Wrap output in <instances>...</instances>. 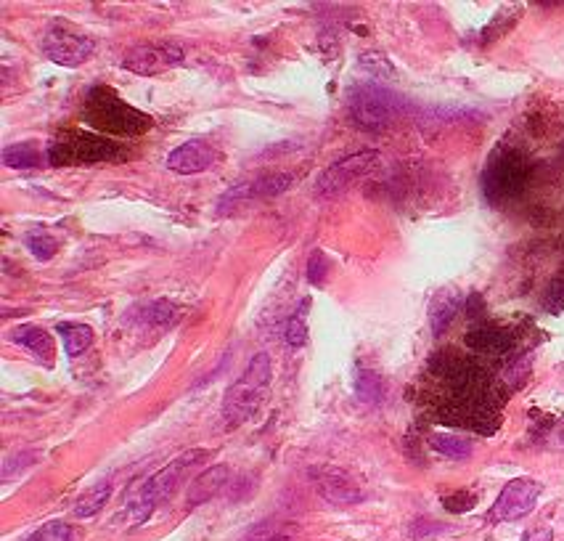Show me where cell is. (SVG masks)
Returning a JSON list of instances; mask_svg holds the SVG:
<instances>
[{"label": "cell", "instance_id": "cell-1", "mask_svg": "<svg viewBox=\"0 0 564 541\" xmlns=\"http://www.w3.org/2000/svg\"><path fill=\"white\" fill-rule=\"evenodd\" d=\"M427 380L437 420L482 435L496 433L504 393L485 366L456 351H440L429 361Z\"/></svg>", "mask_w": 564, "mask_h": 541}, {"label": "cell", "instance_id": "cell-2", "mask_svg": "<svg viewBox=\"0 0 564 541\" xmlns=\"http://www.w3.org/2000/svg\"><path fill=\"white\" fill-rule=\"evenodd\" d=\"M83 117L88 125L112 136H141L151 128V117L125 104L112 88H93L85 99Z\"/></svg>", "mask_w": 564, "mask_h": 541}, {"label": "cell", "instance_id": "cell-3", "mask_svg": "<svg viewBox=\"0 0 564 541\" xmlns=\"http://www.w3.org/2000/svg\"><path fill=\"white\" fill-rule=\"evenodd\" d=\"M271 385V356L268 353H257L255 359L249 361L239 380L228 388L226 401H223V417H226L228 427H236L241 422H247L249 417H255L260 404L265 401Z\"/></svg>", "mask_w": 564, "mask_h": 541}, {"label": "cell", "instance_id": "cell-4", "mask_svg": "<svg viewBox=\"0 0 564 541\" xmlns=\"http://www.w3.org/2000/svg\"><path fill=\"white\" fill-rule=\"evenodd\" d=\"M530 178V162L517 149H498L482 173V191L493 205L519 197Z\"/></svg>", "mask_w": 564, "mask_h": 541}, {"label": "cell", "instance_id": "cell-5", "mask_svg": "<svg viewBox=\"0 0 564 541\" xmlns=\"http://www.w3.org/2000/svg\"><path fill=\"white\" fill-rule=\"evenodd\" d=\"M406 112V101L382 85H361L350 93V117L363 130H384Z\"/></svg>", "mask_w": 564, "mask_h": 541}, {"label": "cell", "instance_id": "cell-6", "mask_svg": "<svg viewBox=\"0 0 564 541\" xmlns=\"http://www.w3.org/2000/svg\"><path fill=\"white\" fill-rule=\"evenodd\" d=\"M117 157H122V149L114 141L80 130H64L48 149V160L53 165H96V162H112Z\"/></svg>", "mask_w": 564, "mask_h": 541}, {"label": "cell", "instance_id": "cell-7", "mask_svg": "<svg viewBox=\"0 0 564 541\" xmlns=\"http://www.w3.org/2000/svg\"><path fill=\"white\" fill-rule=\"evenodd\" d=\"M204 457H210V451H204V449L186 451L183 457H178L175 462H170L165 470H159L154 478H149L146 486H143L141 491L133 496V499H130V512H133V520H136V523H143V520L149 518L151 512H154V507H157L162 499H167V496L175 494V488H178V483H181V475L186 473L188 467L196 465V462H202Z\"/></svg>", "mask_w": 564, "mask_h": 541}, {"label": "cell", "instance_id": "cell-8", "mask_svg": "<svg viewBox=\"0 0 564 541\" xmlns=\"http://www.w3.org/2000/svg\"><path fill=\"white\" fill-rule=\"evenodd\" d=\"M543 486L533 478H517V481L506 483L504 491L498 494L493 510L488 512L490 523H512V520L525 518L535 510L538 496H541Z\"/></svg>", "mask_w": 564, "mask_h": 541}, {"label": "cell", "instance_id": "cell-9", "mask_svg": "<svg viewBox=\"0 0 564 541\" xmlns=\"http://www.w3.org/2000/svg\"><path fill=\"white\" fill-rule=\"evenodd\" d=\"M379 165V152H361L347 157V160L334 162L324 176L318 178V194L321 197H331V194H339L345 191L347 186H353L355 181H361L371 173V170Z\"/></svg>", "mask_w": 564, "mask_h": 541}, {"label": "cell", "instance_id": "cell-10", "mask_svg": "<svg viewBox=\"0 0 564 541\" xmlns=\"http://www.w3.org/2000/svg\"><path fill=\"white\" fill-rule=\"evenodd\" d=\"M93 40L69 30H48L43 38V54L61 67H80L93 56Z\"/></svg>", "mask_w": 564, "mask_h": 541}, {"label": "cell", "instance_id": "cell-11", "mask_svg": "<svg viewBox=\"0 0 564 541\" xmlns=\"http://www.w3.org/2000/svg\"><path fill=\"white\" fill-rule=\"evenodd\" d=\"M183 64V51L175 46H136L130 48L122 67L136 72V75H162L167 69Z\"/></svg>", "mask_w": 564, "mask_h": 541}, {"label": "cell", "instance_id": "cell-12", "mask_svg": "<svg viewBox=\"0 0 564 541\" xmlns=\"http://www.w3.org/2000/svg\"><path fill=\"white\" fill-rule=\"evenodd\" d=\"M218 149L202 138H194V141H186L181 144L175 152H170L167 157V168L181 173V176H194V173H204L210 170L215 162H218Z\"/></svg>", "mask_w": 564, "mask_h": 541}, {"label": "cell", "instance_id": "cell-13", "mask_svg": "<svg viewBox=\"0 0 564 541\" xmlns=\"http://www.w3.org/2000/svg\"><path fill=\"white\" fill-rule=\"evenodd\" d=\"M467 348L482 356H506L514 348V335L501 324L482 321L467 332Z\"/></svg>", "mask_w": 564, "mask_h": 541}, {"label": "cell", "instance_id": "cell-14", "mask_svg": "<svg viewBox=\"0 0 564 541\" xmlns=\"http://www.w3.org/2000/svg\"><path fill=\"white\" fill-rule=\"evenodd\" d=\"M289 183H292V176H289V173H268V176H260V178H255V181L239 183L236 189L226 191V194L220 197V213H223L226 205H231V202L276 197V194H281V191L289 189Z\"/></svg>", "mask_w": 564, "mask_h": 541}, {"label": "cell", "instance_id": "cell-15", "mask_svg": "<svg viewBox=\"0 0 564 541\" xmlns=\"http://www.w3.org/2000/svg\"><path fill=\"white\" fill-rule=\"evenodd\" d=\"M228 478H231V470L226 465H215L210 470H204L202 475H196L186 491L188 507H199V504L215 499L226 488Z\"/></svg>", "mask_w": 564, "mask_h": 541}, {"label": "cell", "instance_id": "cell-16", "mask_svg": "<svg viewBox=\"0 0 564 541\" xmlns=\"http://www.w3.org/2000/svg\"><path fill=\"white\" fill-rule=\"evenodd\" d=\"M318 491L334 504H361L363 502V491L355 486L347 475L342 473H331L329 478L321 475V481H318Z\"/></svg>", "mask_w": 564, "mask_h": 541}, {"label": "cell", "instance_id": "cell-17", "mask_svg": "<svg viewBox=\"0 0 564 541\" xmlns=\"http://www.w3.org/2000/svg\"><path fill=\"white\" fill-rule=\"evenodd\" d=\"M112 499V483H96V486H91L85 494L77 496L75 502V518H93V515H98V512L104 510L106 502Z\"/></svg>", "mask_w": 564, "mask_h": 541}, {"label": "cell", "instance_id": "cell-18", "mask_svg": "<svg viewBox=\"0 0 564 541\" xmlns=\"http://www.w3.org/2000/svg\"><path fill=\"white\" fill-rule=\"evenodd\" d=\"M14 340L19 345H24V348H30L35 356H40V359L51 361L53 359V340L51 335H48L46 329L40 327H16L14 329Z\"/></svg>", "mask_w": 564, "mask_h": 541}, {"label": "cell", "instance_id": "cell-19", "mask_svg": "<svg viewBox=\"0 0 564 541\" xmlns=\"http://www.w3.org/2000/svg\"><path fill=\"white\" fill-rule=\"evenodd\" d=\"M40 160H43V154H40L38 144H32V141H24V144H14L3 149V165H6V168L30 170L38 168Z\"/></svg>", "mask_w": 564, "mask_h": 541}, {"label": "cell", "instance_id": "cell-20", "mask_svg": "<svg viewBox=\"0 0 564 541\" xmlns=\"http://www.w3.org/2000/svg\"><path fill=\"white\" fill-rule=\"evenodd\" d=\"M61 340H64V351L77 359L80 353H85L93 345V329L85 324H61L59 327Z\"/></svg>", "mask_w": 564, "mask_h": 541}, {"label": "cell", "instance_id": "cell-21", "mask_svg": "<svg viewBox=\"0 0 564 541\" xmlns=\"http://www.w3.org/2000/svg\"><path fill=\"white\" fill-rule=\"evenodd\" d=\"M429 443H432V449H435L437 454H445V457L451 459H469L474 451L469 438H459V435H448V433H435L429 438Z\"/></svg>", "mask_w": 564, "mask_h": 541}, {"label": "cell", "instance_id": "cell-22", "mask_svg": "<svg viewBox=\"0 0 564 541\" xmlns=\"http://www.w3.org/2000/svg\"><path fill=\"white\" fill-rule=\"evenodd\" d=\"M456 311H459V298H456V295H443V298L437 300L435 308H432V327H435V335H440V332L451 324Z\"/></svg>", "mask_w": 564, "mask_h": 541}, {"label": "cell", "instance_id": "cell-23", "mask_svg": "<svg viewBox=\"0 0 564 541\" xmlns=\"http://www.w3.org/2000/svg\"><path fill=\"white\" fill-rule=\"evenodd\" d=\"M72 539H75L72 526L61 523V520H51V523H46L43 528H38V531H35L27 541H72Z\"/></svg>", "mask_w": 564, "mask_h": 541}, {"label": "cell", "instance_id": "cell-24", "mask_svg": "<svg viewBox=\"0 0 564 541\" xmlns=\"http://www.w3.org/2000/svg\"><path fill=\"white\" fill-rule=\"evenodd\" d=\"M382 393H384V385H382V380H379V374L361 372V377H358V398L374 404V401L382 398Z\"/></svg>", "mask_w": 564, "mask_h": 541}, {"label": "cell", "instance_id": "cell-25", "mask_svg": "<svg viewBox=\"0 0 564 541\" xmlns=\"http://www.w3.org/2000/svg\"><path fill=\"white\" fill-rule=\"evenodd\" d=\"M543 308L551 313V316H559L564 311V276L551 279L549 287H546V295H543Z\"/></svg>", "mask_w": 564, "mask_h": 541}, {"label": "cell", "instance_id": "cell-26", "mask_svg": "<svg viewBox=\"0 0 564 541\" xmlns=\"http://www.w3.org/2000/svg\"><path fill=\"white\" fill-rule=\"evenodd\" d=\"M286 343L292 345V348H302V345L308 343V324H305V313L289 319V324H286Z\"/></svg>", "mask_w": 564, "mask_h": 541}, {"label": "cell", "instance_id": "cell-27", "mask_svg": "<svg viewBox=\"0 0 564 541\" xmlns=\"http://www.w3.org/2000/svg\"><path fill=\"white\" fill-rule=\"evenodd\" d=\"M361 67L366 69V72H371V75H395V69H392V64L387 61V56L384 54H363L361 56Z\"/></svg>", "mask_w": 564, "mask_h": 541}, {"label": "cell", "instance_id": "cell-28", "mask_svg": "<svg viewBox=\"0 0 564 541\" xmlns=\"http://www.w3.org/2000/svg\"><path fill=\"white\" fill-rule=\"evenodd\" d=\"M30 250L38 260H51L56 255V242L48 234H32L30 237Z\"/></svg>", "mask_w": 564, "mask_h": 541}, {"label": "cell", "instance_id": "cell-29", "mask_svg": "<svg viewBox=\"0 0 564 541\" xmlns=\"http://www.w3.org/2000/svg\"><path fill=\"white\" fill-rule=\"evenodd\" d=\"M175 316H178V311H175V305H170L167 300L154 303L149 311V321H154V324H167V321H173Z\"/></svg>", "mask_w": 564, "mask_h": 541}, {"label": "cell", "instance_id": "cell-30", "mask_svg": "<svg viewBox=\"0 0 564 541\" xmlns=\"http://www.w3.org/2000/svg\"><path fill=\"white\" fill-rule=\"evenodd\" d=\"M324 274H326L324 255H321V252H316V255L310 258V271H308L310 282H313V284H321V282H324Z\"/></svg>", "mask_w": 564, "mask_h": 541}, {"label": "cell", "instance_id": "cell-31", "mask_svg": "<svg viewBox=\"0 0 564 541\" xmlns=\"http://www.w3.org/2000/svg\"><path fill=\"white\" fill-rule=\"evenodd\" d=\"M551 539H554L551 528H535V531L525 534V539L522 541H551Z\"/></svg>", "mask_w": 564, "mask_h": 541}, {"label": "cell", "instance_id": "cell-32", "mask_svg": "<svg viewBox=\"0 0 564 541\" xmlns=\"http://www.w3.org/2000/svg\"><path fill=\"white\" fill-rule=\"evenodd\" d=\"M551 443H554L557 449H564V420H559L557 427H554V433H551Z\"/></svg>", "mask_w": 564, "mask_h": 541}, {"label": "cell", "instance_id": "cell-33", "mask_svg": "<svg viewBox=\"0 0 564 541\" xmlns=\"http://www.w3.org/2000/svg\"><path fill=\"white\" fill-rule=\"evenodd\" d=\"M260 541H292L289 536H268V539H260Z\"/></svg>", "mask_w": 564, "mask_h": 541}]
</instances>
